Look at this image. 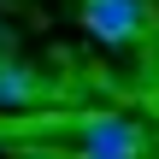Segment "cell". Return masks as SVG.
Returning <instances> with one entry per match:
<instances>
[{"label":"cell","instance_id":"6da1fadb","mask_svg":"<svg viewBox=\"0 0 159 159\" xmlns=\"http://www.w3.org/2000/svg\"><path fill=\"white\" fill-rule=\"evenodd\" d=\"M83 30L106 47H130L148 30V6L142 0H83Z\"/></svg>","mask_w":159,"mask_h":159},{"label":"cell","instance_id":"7a4b0ae2","mask_svg":"<svg viewBox=\"0 0 159 159\" xmlns=\"http://www.w3.org/2000/svg\"><path fill=\"white\" fill-rule=\"evenodd\" d=\"M77 153L83 159H142V130L130 118H89Z\"/></svg>","mask_w":159,"mask_h":159},{"label":"cell","instance_id":"3957f363","mask_svg":"<svg viewBox=\"0 0 159 159\" xmlns=\"http://www.w3.org/2000/svg\"><path fill=\"white\" fill-rule=\"evenodd\" d=\"M35 100H41V77L24 59L0 53V106H35Z\"/></svg>","mask_w":159,"mask_h":159},{"label":"cell","instance_id":"277c9868","mask_svg":"<svg viewBox=\"0 0 159 159\" xmlns=\"http://www.w3.org/2000/svg\"><path fill=\"white\" fill-rule=\"evenodd\" d=\"M0 53H6V24H0Z\"/></svg>","mask_w":159,"mask_h":159}]
</instances>
